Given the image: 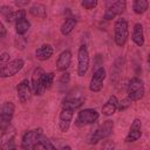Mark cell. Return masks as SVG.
<instances>
[{
	"label": "cell",
	"instance_id": "obj_1",
	"mask_svg": "<svg viewBox=\"0 0 150 150\" xmlns=\"http://www.w3.org/2000/svg\"><path fill=\"white\" fill-rule=\"evenodd\" d=\"M129 38V23L123 16H118L114 22V41L117 47H124Z\"/></svg>",
	"mask_w": 150,
	"mask_h": 150
},
{
	"label": "cell",
	"instance_id": "obj_2",
	"mask_svg": "<svg viewBox=\"0 0 150 150\" xmlns=\"http://www.w3.org/2000/svg\"><path fill=\"white\" fill-rule=\"evenodd\" d=\"M114 131V121L111 120H107L104 121L102 124H100L95 131L91 132V135L88 137V143L90 145H95L97 144L100 141L108 138Z\"/></svg>",
	"mask_w": 150,
	"mask_h": 150
},
{
	"label": "cell",
	"instance_id": "obj_3",
	"mask_svg": "<svg viewBox=\"0 0 150 150\" xmlns=\"http://www.w3.org/2000/svg\"><path fill=\"white\" fill-rule=\"evenodd\" d=\"M127 94H128V97L131 98L132 102L142 100V98L144 97V95H145L144 82H143L139 77H137V76L131 77V80H130L129 83H128Z\"/></svg>",
	"mask_w": 150,
	"mask_h": 150
},
{
	"label": "cell",
	"instance_id": "obj_4",
	"mask_svg": "<svg viewBox=\"0 0 150 150\" xmlns=\"http://www.w3.org/2000/svg\"><path fill=\"white\" fill-rule=\"evenodd\" d=\"M98 118H100V112L97 110L93 108H86L77 112L76 118H75V125L79 128H82L84 125L96 123Z\"/></svg>",
	"mask_w": 150,
	"mask_h": 150
},
{
	"label": "cell",
	"instance_id": "obj_5",
	"mask_svg": "<svg viewBox=\"0 0 150 150\" xmlns=\"http://www.w3.org/2000/svg\"><path fill=\"white\" fill-rule=\"evenodd\" d=\"M23 66H25V61L21 57L9 60L8 62H6L4 66L0 67V77H2V79L12 77V76L16 75L23 68Z\"/></svg>",
	"mask_w": 150,
	"mask_h": 150
},
{
	"label": "cell",
	"instance_id": "obj_6",
	"mask_svg": "<svg viewBox=\"0 0 150 150\" xmlns=\"http://www.w3.org/2000/svg\"><path fill=\"white\" fill-rule=\"evenodd\" d=\"M42 135H43V129L42 128H34V129L25 131L22 137H21L20 148L26 149V150L33 149V145L40 139V137Z\"/></svg>",
	"mask_w": 150,
	"mask_h": 150
},
{
	"label": "cell",
	"instance_id": "obj_7",
	"mask_svg": "<svg viewBox=\"0 0 150 150\" xmlns=\"http://www.w3.org/2000/svg\"><path fill=\"white\" fill-rule=\"evenodd\" d=\"M89 64H90L89 50L86 45H81L77 50V75L80 77L87 74L89 69Z\"/></svg>",
	"mask_w": 150,
	"mask_h": 150
},
{
	"label": "cell",
	"instance_id": "obj_8",
	"mask_svg": "<svg viewBox=\"0 0 150 150\" xmlns=\"http://www.w3.org/2000/svg\"><path fill=\"white\" fill-rule=\"evenodd\" d=\"M84 100H86L84 91L81 88H77V89L70 91L66 96V98L63 100L62 105L63 107H68V108L75 110V109H79L84 103Z\"/></svg>",
	"mask_w": 150,
	"mask_h": 150
},
{
	"label": "cell",
	"instance_id": "obj_9",
	"mask_svg": "<svg viewBox=\"0 0 150 150\" xmlns=\"http://www.w3.org/2000/svg\"><path fill=\"white\" fill-rule=\"evenodd\" d=\"M15 111V105L12 102H4L0 107V131H4L11 125Z\"/></svg>",
	"mask_w": 150,
	"mask_h": 150
},
{
	"label": "cell",
	"instance_id": "obj_10",
	"mask_svg": "<svg viewBox=\"0 0 150 150\" xmlns=\"http://www.w3.org/2000/svg\"><path fill=\"white\" fill-rule=\"evenodd\" d=\"M43 74H45V70L41 67H36L32 73L30 87H32L33 94L36 95V96H41L46 90L45 87H43V82H42Z\"/></svg>",
	"mask_w": 150,
	"mask_h": 150
},
{
	"label": "cell",
	"instance_id": "obj_11",
	"mask_svg": "<svg viewBox=\"0 0 150 150\" xmlns=\"http://www.w3.org/2000/svg\"><path fill=\"white\" fill-rule=\"evenodd\" d=\"M105 75H107V73H105V69L103 67H97L94 70L91 79H90V82H89V90L91 93H98L102 90Z\"/></svg>",
	"mask_w": 150,
	"mask_h": 150
},
{
	"label": "cell",
	"instance_id": "obj_12",
	"mask_svg": "<svg viewBox=\"0 0 150 150\" xmlns=\"http://www.w3.org/2000/svg\"><path fill=\"white\" fill-rule=\"evenodd\" d=\"M127 9V0H115L110 6H108V8L105 9L104 14H103V19L104 20H112L120 15H122V13Z\"/></svg>",
	"mask_w": 150,
	"mask_h": 150
},
{
	"label": "cell",
	"instance_id": "obj_13",
	"mask_svg": "<svg viewBox=\"0 0 150 150\" xmlns=\"http://www.w3.org/2000/svg\"><path fill=\"white\" fill-rule=\"evenodd\" d=\"M73 117H74V110L62 105V109L59 114V129L61 132L66 134L69 131V128L73 122Z\"/></svg>",
	"mask_w": 150,
	"mask_h": 150
},
{
	"label": "cell",
	"instance_id": "obj_14",
	"mask_svg": "<svg viewBox=\"0 0 150 150\" xmlns=\"http://www.w3.org/2000/svg\"><path fill=\"white\" fill-rule=\"evenodd\" d=\"M16 95H18V100L21 104H26L32 95H33V91H32V87H30V82L27 80V79H23L21 80L18 86H16Z\"/></svg>",
	"mask_w": 150,
	"mask_h": 150
},
{
	"label": "cell",
	"instance_id": "obj_15",
	"mask_svg": "<svg viewBox=\"0 0 150 150\" xmlns=\"http://www.w3.org/2000/svg\"><path fill=\"white\" fill-rule=\"evenodd\" d=\"M15 136H16V131L14 128H12L11 125L5 129L4 131H1V136H0V148L1 149H15Z\"/></svg>",
	"mask_w": 150,
	"mask_h": 150
},
{
	"label": "cell",
	"instance_id": "obj_16",
	"mask_svg": "<svg viewBox=\"0 0 150 150\" xmlns=\"http://www.w3.org/2000/svg\"><path fill=\"white\" fill-rule=\"evenodd\" d=\"M142 136V122L139 118H134L131 122V125L129 128V132L125 136L124 142L125 143H134L136 141H138Z\"/></svg>",
	"mask_w": 150,
	"mask_h": 150
},
{
	"label": "cell",
	"instance_id": "obj_17",
	"mask_svg": "<svg viewBox=\"0 0 150 150\" xmlns=\"http://www.w3.org/2000/svg\"><path fill=\"white\" fill-rule=\"evenodd\" d=\"M70 63H71V52L69 49L62 50L59 54V56L56 59V62H55L56 69L60 70V71H66L69 68Z\"/></svg>",
	"mask_w": 150,
	"mask_h": 150
},
{
	"label": "cell",
	"instance_id": "obj_18",
	"mask_svg": "<svg viewBox=\"0 0 150 150\" xmlns=\"http://www.w3.org/2000/svg\"><path fill=\"white\" fill-rule=\"evenodd\" d=\"M131 41L137 46V47H143L145 39H144V30H143V25L137 22L132 27L131 32Z\"/></svg>",
	"mask_w": 150,
	"mask_h": 150
},
{
	"label": "cell",
	"instance_id": "obj_19",
	"mask_svg": "<svg viewBox=\"0 0 150 150\" xmlns=\"http://www.w3.org/2000/svg\"><path fill=\"white\" fill-rule=\"evenodd\" d=\"M54 54V49L49 43H43L35 49V57L39 61H47Z\"/></svg>",
	"mask_w": 150,
	"mask_h": 150
},
{
	"label": "cell",
	"instance_id": "obj_20",
	"mask_svg": "<svg viewBox=\"0 0 150 150\" xmlns=\"http://www.w3.org/2000/svg\"><path fill=\"white\" fill-rule=\"evenodd\" d=\"M117 104H118V100L115 95L109 96V98L107 100V102L102 105V114L105 116H112L116 111H117Z\"/></svg>",
	"mask_w": 150,
	"mask_h": 150
},
{
	"label": "cell",
	"instance_id": "obj_21",
	"mask_svg": "<svg viewBox=\"0 0 150 150\" xmlns=\"http://www.w3.org/2000/svg\"><path fill=\"white\" fill-rule=\"evenodd\" d=\"M29 13L39 19H46L47 18V7L43 4L35 2L29 7Z\"/></svg>",
	"mask_w": 150,
	"mask_h": 150
},
{
	"label": "cell",
	"instance_id": "obj_22",
	"mask_svg": "<svg viewBox=\"0 0 150 150\" xmlns=\"http://www.w3.org/2000/svg\"><path fill=\"white\" fill-rule=\"evenodd\" d=\"M76 25H77V20H76L75 18H73V16L67 18V19L63 21V23L61 25V28H60L61 34H62L63 36L69 35V34L74 30V28L76 27Z\"/></svg>",
	"mask_w": 150,
	"mask_h": 150
},
{
	"label": "cell",
	"instance_id": "obj_23",
	"mask_svg": "<svg viewBox=\"0 0 150 150\" xmlns=\"http://www.w3.org/2000/svg\"><path fill=\"white\" fill-rule=\"evenodd\" d=\"M39 149H43V150L50 149V150H54V149H56V146L52 143V141L48 137H46V136L42 135L40 137V139L33 145V150H39Z\"/></svg>",
	"mask_w": 150,
	"mask_h": 150
},
{
	"label": "cell",
	"instance_id": "obj_24",
	"mask_svg": "<svg viewBox=\"0 0 150 150\" xmlns=\"http://www.w3.org/2000/svg\"><path fill=\"white\" fill-rule=\"evenodd\" d=\"M149 8L148 0H132V9L135 14H144Z\"/></svg>",
	"mask_w": 150,
	"mask_h": 150
},
{
	"label": "cell",
	"instance_id": "obj_25",
	"mask_svg": "<svg viewBox=\"0 0 150 150\" xmlns=\"http://www.w3.org/2000/svg\"><path fill=\"white\" fill-rule=\"evenodd\" d=\"M30 28V22L25 18L15 21V32L18 35H25Z\"/></svg>",
	"mask_w": 150,
	"mask_h": 150
},
{
	"label": "cell",
	"instance_id": "obj_26",
	"mask_svg": "<svg viewBox=\"0 0 150 150\" xmlns=\"http://www.w3.org/2000/svg\"><path fill=\"white\" fill-rule=\"evenodd\" d=\"M14 12L15 11H13V8L11 6L4 5L0 7V14L4 16V19L7 22H14Z\"/></svg>",
	"mask_w": 150,
	"mask_h": 150
},
{
	"label": "cell",
	"instance_id": "obj_27",
	"mask_svg": "<svg viewBox=\"0 0 150 150\" xmlns=\"http://www.w3.org/2000/svg\"><path fill=\"white\" fill-rule=\"evenodd\" d=\"M54 80H55V74H54V73H45V74H43L42 82H43V87H45L46 90L52 87Z\"/></svg>",
	"mask_w": 150,
	"mask_h": 150
},
{
	"label": "cell",
	"instance_id": "obj_28",
	"mask_svg": "<svg viewBox=\"0 0 150 150\" xmlns=\"http://www.w3.org/2000/svg\"><path fill=\"white\" fill-rule=\"evenodd\" d=\"M132 104V101L131 98H129L128 96L125 98H122L121 101H118V104H117V110L118 111H123L125 109H128L130 105Z\"/></svg>",
	"mask_w": 150,
	"mask_h": 150
},
{
	"label": "cell",
	"instance_id": "obj_29",
	"mask_svg": "<svg viewBox=\"0 0 150 150\" xmlns=\"http://www.w3.org/2000/svg\"><path fill=\"white\" fill-rule=\"evenodd\" d=\"M97 2H98V0H82V1H81V6H82L84 9L90 11V9L96 8Z\"/></svg>",
	"mask_w": 150,
	"mask_h": 150
},
{
	"label": "cell",
	"instance_id": "obj_30",
	"mask_svg": "<svg viewBox=\"0 0 150 150\" xmlns=\"http://www.w3.org/2000/svg\"><path fill=\"white\" fill-rule=\"evenodd\" d=\"M26 45H27V40H26V38H25L23 35H19V36L15 39V47H16L18 49H20V50L25 49Z\"/></svg>",
	"mask_w": 150,
	"mask_h": 150
},
{
	"label": "cell",
	"instance_id": "obj_31",
	"mask_svg": "<svg viewBox=\"0 0 150 150\" xmlns=\"http://www.w3.org/2000/svg\"><path fill=\"white\" fill-rule=\"evenodd\" d=\"M69 82H70V75H69V73L68 71H63L62 75L60 76V79H59V83L61 86H67Z\"/></svg>",
	"mask_w": 150,
	"mask_h": 150
},
{
	"label": "cell",
	"instance_id": "obj_32",
	"mask_svg": "<svg viewBox=\"0 0 150 150\" xmlns=\"http://www.w3.org/2000/svg\"><path fill=\"white\" fill-rule=\"evenodd\" d=\"M26 11L23 9V8H19V9H16L15 12H14V22L15 21H18V20H20V19H25L26 18Z\"/></svg>",
	"mask_w": 150,
	"mask_h": 150
},
{
	"label": "cell",
	"instance_id": "obj_33",
	"mask_svg": "<svg viewBox=\"0 0 150 150\" xmlns=\"http://www.w3.org/2000/svg\"><path fill=\"white\" fill-rule=\"evenodd\" d=\"M14 1V5L18 7V8H23L25 6H27L32 0H13Z\"/></svg>",
	"mask_w": 150,
	"mask_h": 150
},
{
	"label": "cell",
	"instance_id": "obj_34",
	"mask_svg": "<svg viewBox=\"0 0 150 150\" xmlns=\"http://www.w3.org/2000/svg\"><path fill=\"white\" fill-rule=\"evenodd\" d=\"M8 61H9V54L7 52H4L2 54H0V66H4Z\"/></svg>",
	"mask_w": 150,
	"mask_h": 150
},
{
	"label": "cell",
	"instance_id": "obj_35",
	"mask_svg": "<svg viewBox=\"0 0 150 150\" xmlns=\"http://www.w3.org/2000/svg\"><path fill=\"white\" fill-rule=\"evenodd\" d=\"M101 146L103 149H114L115 148V144H114L112 141H103L102 144H101Z\"/></svg>",
	"mask_w": 150,
	"mask_h": 150
},
{
	"label": "cell",
	"instance_id": "obj_36",
	"mask_svg": "<svg viewBox=\"0 0 150 150\" xmlns=\"http://www.w3.org/2000/svg\"><path fill=\"white\" fill-rule=\"evenodd\" d=\"M6 34H7V29H6L5 25L0 21V38H5Z\"/></svg>",
	"mask_w": 150,
	"mask_h": 150
}]
</instances>
